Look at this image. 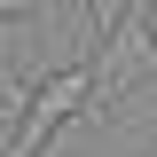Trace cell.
I'll return each instance as SVG.
<instances>
[{
  "label": "cell",
  "instance_id": "6da1fadb",
  "mask_svg": "<svg viewBox=\"0 0 157 157\" xmlns=\"http://www.w3.org/2000/svg\"><path fill=\"white\" fill-rule=\"evenodd\" d=\"M78 110H94V63H63V71L32 78V86H8V141H0V157H47V141L71 126Z\"/></svg>",
  "mask_w": 157,
  "mask_h": 157
},
{
  "label": "cell",
  "instance_id": "7a4b0ae2",
  "mask_svg": "<svg viewBox=\"0 0 157 157\" xmlns=\"http://www.w3.org/2000/svg\"><path fill=\"white\" fill-rule=\"evenodd\" d=\"M149 16H157V0H126L118 8V24L94 39V118L110 110V94H126L134 86V71H149L157 63V39H149Z\"/></svg>",
  "mask_w": 157,
  "mask_h": 157
},
{
  "label": "cell",
  "instance_id": "3957f363",
  "mask_svg": "<svg viewBox=\"0 0 157 157\" xmlns=\"http://www.w3.org/2000/svg\"><path fill=\"white\" fill-rule=\"evenodd\" d=\"M118 8H126V0H86V16H94V39H102V32L118 24Z\"/></svg>",
  "mask_w": 157,
  "mask_h": 157
},
{
  "label": "cell",
  "instance_id": "277c9868",
  "mask_svg": "<svg viewBox=\"0 0 157 157\" xmlns=\"http://www.w3.org/2000/svg\"><path fill=\"white\" fill-rule=\"evenodd\" d=\"M32 8H47V0H0V24L8 16H32Z\"/></svg>",
  "mask_w": 157,
  "mask_h": 157
},
{
  "label": "cell",
  "instance_id": "5b68a950",
  "mask_svg": "<svg viewBox=\"0 0 157 157\" xmlns=\"http://www.w3.org/2000/svg\"><path fill=\"white\" fill-rule=\"evenodd\" d=\"M149 39H157V16H149Z\"/></svg>",
  "mask_w": 157,
  "mask_h": 157
},
{
  "label": "cell",
  "instance_id": "8992f818",
  "mask_svg": "<svg viewBox=\"0 0 157 157\" xmlns=\"http://www.w3.org/2000/svg\"><path fill=\"white\" fill-rule=\"evenodd\" d=\"M149 157H157V141H149Z\"/></svg>",
  "mask_w": 157,
  "mask_h": 157
}]
</instances>
